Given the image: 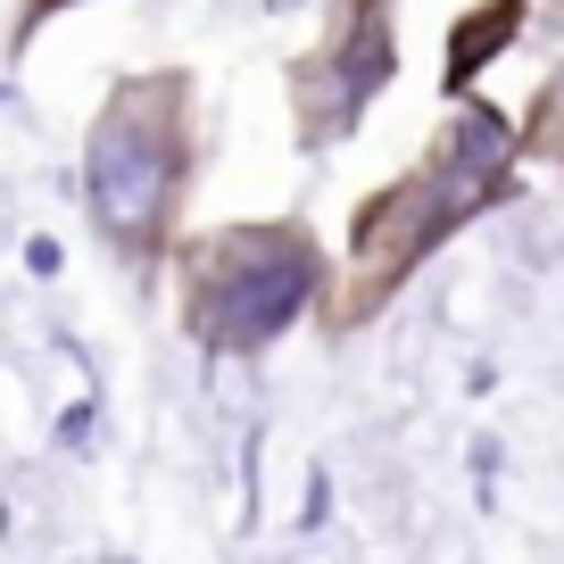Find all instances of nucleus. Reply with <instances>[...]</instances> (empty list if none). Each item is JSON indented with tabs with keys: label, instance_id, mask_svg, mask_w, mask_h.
I'll use <instances>...</instances> for the list:
<instances>
[{
	"label": "nucleus",
	"instance_id": "nucleus-1",
	"mask_svg": "<svg viewBox=\"0 0 564 564\" xmlns=\"http://www.w3.org/2000/svg\"><path fill=\"white\" fill-rule=\"evenodd\" d=\"M514 166H523V124H514L507 108H490V100L448 108V124L432 133V150L357 208L349 265L333 274L340 282V324H357L366 307H382L441 241H457L481 208H498L507 183H514Z\"/></svg>",
	"mask_w": 564,
	"mask_h": 564
},
{
	"label": "nucleus",
	"instance_id": "nucleus-4",
	"mask_svg": "<svg viewBox=\"0 0 564 564\" xmlns=\"http://www.w3.org/2000/svg\"><path fill=\"white\" fill-rule=\"evenodd\" d=\"M399 75V0H333L316 51L291 67L300 141H349Z\"/></svg>",
	"mask_w": 564,
	"mask_h": 564
},
{
	"label": "nucleus",
	"instance_id": "nucleus-5",
	"mask_svg": "<svg viewBox=\"0 0 564 564\" xmlns=\"http://www.w3.org/2000/svg\"><path fill=\"white\" fill-rule=\"evenodd\" d=\"M523 159H556L564 166V58L547 67L540 100H531V117H523Z\"/></svg>",
	"mask_w": 564,
	"mask_h": 564
},
{
	"label": "nucleus",
	"instance_id": "nucleus-7",
	"mask_svg": "<svg viewBox=\"0 0 564 564\" xmlns=\"http://www.w3.org/2000/svg\"><path fill=\"white\" fill-rule=\"evenodd\" d=\"M58 9H84V0H34V9H25V25H18V34H34V25H42V18H58Z\"/></svg>",
	"mask_w": 564,
	"mask_h": 564
},
{
	"label": "nucleus",
	"instance_id": "nucleus-2",
	"mask_svg": "<svg viewBox=\"0 0 564 564\" xmlns=\"http://www.w3.org/2000/svg\"><path fill=\"white\" fill-rule=\"evenodd\" d=\"M192 108H199V91L183 67H133L91 108L84 208H91V232L133 274H159L183 241V199H192V175H199Z\"/></svg>",
	"mask_w": 564,
	"mask_h": 564
},
{
	"label": "nucleus",
	"instance_id": "nucleus-3",
	"mask_svg": "<svg viewBox=\"0 0 564 564\" xmlns=\"http://www.w3.org/2000/svg\"><path fill=\"white\" fill-rule=\"evenodd\" d=\"M166 265L183 274V333L216 357H258L282 333H300L340 274L300 216L208 225L192 241H175Z\"/></svg>",
	"mask_w": 564,
	"mask_h": 564
},
{
	"label": "nucleus",
	"instance_id": "nucleus-6",
	"mask_svg": "<svg viewBox=\"0 0 564 564\" xmlns=\"http://www.w3.org/2000/svg\"><path fill=\"white\" fill-rule=\"evenodd\" d=\"M514 25H523V9H514V0H498V9H490V25H481V18L465 25V34H457V58H448V84H457V91L474 84V75H481V58H490L498 42L514 34Z\"/></svg>",
	"mask_w": 564,
	"mask_h": 564
}]
</instances>
